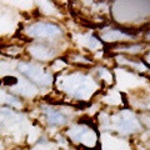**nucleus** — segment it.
Wrapping results in <instances>:
<instances>
[{
    "label": "nucleus",
    "instance_id": "nucleus-1",
    "mask_svg": "<svg viewBox=\"0 0 150 150\" xmlns=\"http://www.w3.org/2000/svg\"><path fill=\"white\" fill-rule=\"evenodd\" d=\"M58 85L59 88L62 86V89H64L70 95L84 100L91 96V94L96 89V84L94 83L93 79L81 74H71L59 79Z\"/></svg>",
    "mask_w": 150,
    "mask_h": 150
},
{
    "label": "nucleus",
    "instance_id": "nucleus-2",
    "mask_svg": "<svg viewBox=\"0 0 150 150\" xmlns=\"http://www.w3.org/2000/svg\"><path fill=\"white\" fill-rule=\"evenodd\" d=\"M112 126L121 133H134L140 128V124L133 112L121 111L112 118Z\"/></svg>",
    "mask_w": 150,
    "mask_h": 150
},
{
    "label": "nucleus",
    "instance_id": "nucleus-3",
    "mask_svg": "<svg viewBox=\"0 0 150 150\" xmlns=\"http://www.w3.org/2000/svg\"><path fill=\"white\" fill-rule=\"evenodd\" d=\"M68 134L74 142L81 143L86 146H94L96 144L95 131L85 125H75L71 129H69Z\"/></svg>",
    "mask_w": 150,
    "mask_h": 150
},
{
    "label": "nucleus",
    "instance_id": "nucleus-4",
    "mask_svg": "<svg viewBox=\"0 0 150 150\" xmlns=\"http://www.w3.org/2000/svg\"><path fill=\"white\" fill-rule=\"evenodd\" d=\"M19 69H20V71L23 74H25L29 79L41 84V85H49L51 83V75L49 73H45L43 69L36 67V65L20 64L19 65Z\"/></svg>",
    "mask_w": 150,
    "mask_h": 150
},
{
    "label": "nucleus",
    "instance_id": "nucleus-5",
    "mask_svg": "<svg viewBox=\"0 0 150 150\" xmlns=\"http://www.w3.org/2000/svg\"><path fill=\"white\" fill-rule=\"evenodd\" d=\"M26 33L31 36L36 38H54L56 35H59L60 28L56 26L54 24H48V23H36L28 28Z\"/></svg>",
    "mask_w": 150,
    "mask_h": 150
},
{
    "label": "nucleus",
    "instance_id": "nucleus-6",
    "mask_svg": "<svg viewBox=\"0 0 150 150\" xmlns=\"http://www.w3.org/2000/svg\"><path fill=\"white\" fill-rule=\"evenodd\" d=\"M29 51L34 58L39 60H49L53 56V53L48 48H44L41 45H33L29 48Z\"/></svg>",
    "mask_w": 150,
    "mask_h": 150
},
{
    "label": "nucleus",
    "instance_id": "nucleus-7",
    "mask_svg": "<svg viewBox=\"0 0 150 150\" xmlns=\"http://www.w3.org/2000/svg\"><path fill=\"white\" fill-rule=\"evenodd\" d=\"M129 38H131V35L125 34L120 30H108L101 34V39L108 43H112V41H118L121 39H129Z\"/></svg>",
    "mask_w": 150,
    "mask_h": 150
},
{
    "label": "nucleus",
    "instance_id": "nucleus-8",
    "mask_svg": "<svg viewBox=\"0 0 150 150\" xmlns=\"http://www.w3.org/2000/svg\"><path fill=\"white\" fill-rule=\"evenodd\" d=\"M14 90L18 91V93H20V94H23V95H26V96H33L36 93L35 86H33L29 81L23 80V79L18 80L16 86H14Z\"/></svg>",
    "mask_w": 150,
    "mask_h": 150
},
{
    "label": "nucleus",
    "instance_id": "nucleus-9",
    "mask_svg": "<svg viewBox=\"0 0 150 150\" xmlns=\"http://www.w3.org/2000/svg\"><path fill=\"white\" fill-rule=\"evenodd\" d=\"M44 111H45L46 116H48V120H49L50 124L58 125V124H63L65 121V116L63 115V112L54 110V109H50L48 106L44 108Z\"/></svg>",
    "mask_w": 150,
    "mask_h": 150
},
{
    "label": "nucleus",
    "instance_id": "nucleus-10",
    "mask_svg": "<svg viewBox=\"0 0 150 150\" xmlns=\"http://www.w3.org/2000/svg\"><path fill=\"white\" fill-rule=\"evenodd\" d=\"M80 43L83 45H85L86 48H90V49H96L100 46V43L95 38H93L90 35H85V36H81V40Z\"/></svg>",
    "mask_w": 150,
    "mask_h": 150
},
{
    "label": "nucleus",
    "instance_id": "nucleus-11",
    "mask_svg": "<svg viewBox=\"0 0 150 150\" xmlns=\"http://www.w3.org/2000/svg\"><path fill=\"white\" fill-rule=\"evenodd\" d=\"M1 98H3V101L6 103V104H9L10 106H15V108H20V106H21V104L15 99V98L10 96V95H6V94L4 93V91L1 93Z\"/></svg>",
    "mask_w": 150,
    "mask_h": 150
},
{
    "label": "nucleus",
    "instance_id": "nucleus-12",
    "mask_svg": "<svg viewBox=\"0 0 150 150\" xmlns=\"http://www.w3.org/2000/svg\"><path fill=\"white\" fill-rule=\"evenodd\" d=\"M99 74H100V78H101V79H104V80L108 81V83H111V74H110L109 70H106V69H100Z\"/></svg>",
    "mask_w": 150,
    "mask_h": 150
},
{
    "label": "nucleus",
    "instance_id": "nucleus-13",
    "mask_svg": "<svg viewBox=\"0 0 150 150\" xmlns=\"http://www.w3.org/2000/svg\"><path fill=\"white\" fill-rule=\"evenodd\" d=\"M39 5L41 6V8H45V6H53V4L51 3H39ZM44 11L46 13V14H54L55 13V10H48V9H44Z\"/></svg>",
    "mask_w": 150,
    "mask_h": 150
},
{
    "label": "nucleus",
    "instance_id": "nucleus-14",
    "mask_svg": "<svg viewBox=\"0 0 150 150\" xmlns=\"http://www.w3.org/2000/svg\"><path fill=\"white\" fill-rule=\"evenodd\" d=\"M112 95H116V99H115V100H120V96H119L118 93L112 91ZM104 99H105L108 103H110V104H114V101H112V100H114V98H112V96H110V95H109V96H105Z\"/></svg>",
    "mask_w": 150,
    "mask_h": 150
},
{
    "label": "nucleus",
    "instance_id": "nucleus-15",
    "mask_svg": "<svg viewBox=\"0 0 150 150\" xmlns=\"http://www.w3.org/2000/svg\"><path fill=\"white\" fill-rule=\"evenodd\" d=\"M64 67H65V64H64L63 62H60V60H56V63L54 64L53 69H54V70H60V69L64 68Z\"/></svg>",
    "mask_w": 150,
    "mask_h": 150
},
{
    "label": "nucleus",
    "instance_id": "nucleus-16",
    "mask_svg": "<svg viewBox=\"0 0 150 150\" xmlns=\"http://www.w3.org/2000/svg\"><path fill=\"white\" fill-rule=\"evenodd\" d=\"M142 119H143V121L145 124H146V126L150 129V116H148V115H143L142 116Z\"/></svg>",
    "mask_w": 150,
    "mask_h": 150
},
{
    "label": "nucleus",
    "instance_id": "nucleus-17",
    "mask_svg": "<svg viewBox=\"0 0 150 150\" xmlns=\"http://www.w3.org/2000/svg\"><path fill=\"white\" fill-rule=\"evenodd\" d=\"M148 59H149V62H150V54H149V56H148Z\"/></svg>",
    "mask_w": 150,
    "mask_h": 150
},
{
    "label": "nucleus",
    "instance_id": "nucleus-18",
    "mask_svg": "<svg viewBox=\"0 0 150 150\" xmlns=\"http://www.w3.org/2000/svg\"><path fill=\"white\" fill-rule=\"evenodd\" d=\"M149 108H150V104H149Z\"/></svg>",
    "mask_w": 150,
    "mask_h": 150
}]
</instances>
